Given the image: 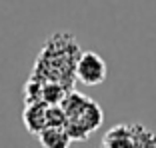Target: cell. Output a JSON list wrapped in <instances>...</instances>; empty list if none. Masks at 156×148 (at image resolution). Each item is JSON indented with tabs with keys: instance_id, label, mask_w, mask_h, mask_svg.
<instances>
[{
	"instance_id": "obj_1",
	"label": "cell",
	"mask_w": 156,
	"mask_h": 148,
	"mask_svg": "<svg viewBox=\"0 0 156 148\" xmlns=\"http://www.w3.org/2000/svg\"><path fill=\"white\" fill-rule=\"evenodd\" d=\"M78 54H80V46L72 32H54L44 42L30 76L52 80L66 88H72V84L76 82L74 66Z\"/></svg>"
},
{
	"instance_id": "obj_2",
	"label": "cell",
	"mask_w": 156,
	"mask_h": 148,
	"mask_svg": "<svg viewBox=\"0 0 156 148\" xmlns=\"http://www.w3.org/2000/svg\"><path fill=\"white\" fill-rule=\"evenodd\" d=\"M60 108L64 112V126L68 128L72 140H86L104 122L100 104L82 92L68 90L60 102Z\"/></svg>"
},
{
	"instance_id": "obj_5",
	"label": "cell",
	"mask_w": 156,
	"mask_h": 148,
	"mask_svg": "<svg viewBox=\"0 0 156 148\" xmlns=\"http://www.w3.org/2000/svg\"><path fill=\"white\" fill-rule=\"evenodd\" d=\"M108 76L106 60L94 50H84L78 54L74 66V78L84 86H100Z\"/></svg>"
},
{
	"instance_id": "obj_3",
	"label": "cell",
	"mask_w": 156,
	"mask_h": 148,
	"mask_svg": "<svg viewBox=\"0 0 156 148\" xmlns=\"http://www.w3.org/2000/svg\"><path fill=\"white\" fill-rule=\"evenodd\" d=\"M104 148H154L156 146V132L142 124L130 122V124H116L112 126L102 138Z\"/></svg>"
},
{
	"instance_id": "obj_4",
	"label": "cell",
	"mask_w": 156,
	"mask_h": 148,
	"mask_svg": "<svg viewBox=\"0 0 156 148\" xmlns=\"http://www.w3.org/2000/svg\"><path fill=\"white\" fill-rule=\"evenodd\" d=\"M22 122L28 132L38 134L46 126L64 124V112L60 104H50V102H28L24 104Z\"/></svg>"
},
{
	"instance_id": "obj_6",
	"label": "cell",
	"mask_w": 156,
	"mask_h": 148,
	"mask_svg": "<svg viewBox=\"0 0 156 148\" xmlns=\"http://www.w3.org/2000/svg\"><path fill=\"white\" fill-rule=\"evenodd\" d=\"M40 146L44 148H68L72 142L68 128L64 124H54V126H46L44 130H40L36 134Z\"/></svg>"
}]
</instances>
